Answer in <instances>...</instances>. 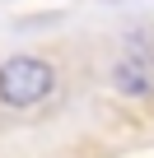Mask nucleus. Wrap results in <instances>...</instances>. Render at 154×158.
<instances>
[{
	"label": "nucleus",
	"mask_w": 154,
	"mask_h": 158,
	"mask_svg": "<svg viewBox=\"0 0 154 158\" xmlns=\"http://www.w3.org/2000/svg\"><path fill=\"white\" fill-rule=\"evenodd\" d=\"M112 84H117L121 93H131V98H149V93H154L149 65H140V60H121V65H117V74H112Z\"/></svg>",
	"instance_id": "2"
},
{
	"label": "nucleus",
	"mask_w": 154,
	"mask_h": 158,
	"mask_svg": "<svg viewBox=\"0 0 154 158\" xmlns=\"http://www.w3.org/2000/svg\"><path fill=\"white\" fill-rule=\"evenodd\" d=\"M56 84V70L42 56H10L0 65V102L5 107H37Z\"/></svg>",
	"instance_id": "1"
}]
</instances>
